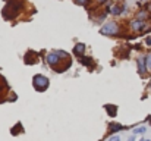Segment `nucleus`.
I'll return each mask as SVG.
<instances>
[{
  "instance_id": "f257e3e1",
  "label": "nucleus",
  "mask_w": 151,
  "mask_h": 141,
  "mask_svg": "<svg viewBox=\"0 0 151 141\" xmlns=\"http://www.w3.org/2000/svg\"><path fill=\"white\" fill-rule=\"evenodd\" d=\"M116 31H117L116 24H107V25L101 30V33H103V34H107V33H109V34H114Z\"/></svg>"
},
{
  "instance_id": "9b49d317",
  "label": "nucleus",
  "mask_w": 151,
  "mask_h": 141,
  "mask_svg": "<svg viewBox=\"0 0 151 141\" xmlns=\"http://www.w3.org/2000/svg\"><path fill=\"white\" fill-rule=\"evenodd\" d=\"M150 10H151V6H150Z\"/></svg>"
},
{
  "instance_id": "39448f33",
  "label": "nucleus",
  "mask_w": 151,
  "mask_h": 141,
  "mask_svg": "<svg viewBox=\"0 0 151 141\" xmlns=\"http://www.w3.org/2000/svg\"><path fill=\"white\" fill-rule=\"evenodd\" d=\"M148 68H150V69H151V56H150V57H148Z\"/></svg>"
},
{
  "instance_id": "7ed1b4c3",
  "label": "nucleus",
  "mask_w": 151,
  "mask_h": 141,
  "mask_svg": "<svg viewBox=\"0 0 151 141\" xmlns=\"http://www.w3.org/2000/svg\"><path fill=\"white\" fill-rule=\"evenodd\" d=\"M142 132H145V127H139L134 129V134H142Z\"/></svg>"
},
{
  "instance_id": "6e6552de",
  "label": "nucleus",
  "mask_w": 151,
  "mask_h": 141,
  "mask_svg": "<svg viewBox=\"0 0 151 141\" xmlns=\"http://www.w3.org/2000/svg\"><path fill=\"white\" fill-rule=\"evenodd\" d=\"M85 1H87V0H79V3H85Z\"/></svg>"
},
{
  "instance_id": "423d86ee",
  "label": "nucleus",
  "mask_w": 151,
  "mask_h": 141,
  "mask_svg": "<svg viewBox=\"0 0 151 141\" xmlns=\"http://www.w3.org/2000/svg\"><path fill=\"white\" fill-rule=\"evenodd\" d=\"M128 141H135V137L132 135V137H131V138H129V140H128Z\"/></svg>"
},
{
  "instance_id": "20e7f679",
  "label": "nucleus",
  "mask_w": 151,
  "mask_h": 141,
  "mask_svg": "<svg viewBox=\"0 0 151 141\" xmlns=\"http://www.w3.org/2000/svg\"><path fill=\"white\" fill-rule=\"evenodd\" d=\"M109 141H120V137H117V135H114V137H111Z\"/></svg>"
},
{
  "instance_id": "1a4fd4ad",
  "label": "nucleus",
  "mask_w": 151,
  "mask_h": 141,
  "mask_svg": "<svg viewBox=\"0 0 151 141\" xmlns=\"http://www.w3.org/2000/svg\"><path fill=\"white\" fill-rule=\"evenodd\" d=\"M141 141H150V140H141Z\"/></svg>"
},
{
  "instance_id": "9d476101",
  "label": "nucleus",
  "mask_w": 151,
  "mask_h": 141,
  "mask_svg": "<svg viewBox=\"0 0 151 141\" xmlns=\"http://www.w3.org/2000/svg\"><path fill=\"white\" fill-rule=\"evenodd\" d=\"M100 1H104V0H100Z\"/></svg>"
},
{
  "instance_id": "0eeeda50",
  "label": "nucleus",
  "mask_w": 151,
  "mask_h": 141,
  "mask_svg": "<svg viewBox=\"0 0 151 141\" xmlns=\"http://www.w3.org/2000/svg\"><path fill=\"white\" fill-rule=\"evenodd\" d=\"M147 43H148V44H151V38H148V40H147Z\"/></svg>"
},
{
  "instance_id": "f03ea898",
  "label": "nucleus",
  "mask_w": 151,
  "mask_h": 141,
  "mask_svg": "<svg viewBox=\"0 0 151 141\" xmlns=\"http://www.w3.org/2000/svg\"><path fill=\"white\" fill-rule=\"evenodd\" d=\"M132 28H134L135 31L141 30V28H142V22H141V21H135V22L132 24Z\"/></svg>"
}]
</instances>
